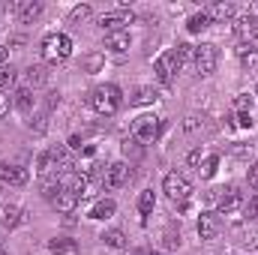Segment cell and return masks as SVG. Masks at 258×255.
I'll list each match as a JSON object with an SVG mask.
<instances>
[{"instance_id":"obj_15","label":"cell","mask_w":258,"mask_h":255,"mask_svg":"<svg viewBox=\"0 0 258 255\" xmlns=\"http://www.w3.org/2000/svg\"><path fill=\"white\" fill-rule=\"evenodd\" d=\"M21 222H24V210H21L18 204H6V207H3V216H0V225L12 231V228H18Z\"/></svg>"},{"instance_id":"obj_19","label":"cell","mask_w":258,"mask_h":255,"mask_svg":"<svg viewBox=\"0 0 258 255\" xmlns=\"http://www.w3.org/2000/svg\"><path fill=\"white\" fill-rule=\"evenodd\" d=\"M114 210H117V204H114L111 198H99V201L90 207V219H111Z\"/></svg>"},{"instance_id":"obj_46","label":"cell","mask_w":258,"mask_h":255,"mask_svg":"<svg viewBox=\"0 0 258 255\" xmlns=\"http://www.w3.org/2000/svg\"><path fill=\"white\" fill-rule=\"evenodd\" d=\"M147 255H162V252H147Z\"/></svg>"},{"instance_id":"obj_33","label":"cell","mask_w":258,"mask_h":255,"mask_svg":"<svg viewBox=\"0 0 258 255\" xmlns=\"http://www.w3.org/2000/svg\"><path fill=\"white\" fill-rule=\"evenodd\" d=\"M102 63H105V54H87V57H84V69H87V72H99Z\"/></svg>"},{"instance_id":"obj_32","label":"cell","mask_w":258,"mask_h":255,"mask_svg":"<svg viewBox=\"0 0 258 255\" xmlns=\"http://www.w3.org/2000/svg\"><path fill=\"white\" fill-rule=\"evenodd\" d=\"M234 108H237L240 114H249V108H252V96H249V93H237V96H234Z\"/></svg>"},{"instance_id":"obj_48","label":"cell","mask_w":258,"mask_h":255,"mask_svg":"<svg viewBox=\"0 0 258 255\" xmlns=\"http://www.w3.org/2000/svg\"><path fill=\"white\" fill-rule=\"evenodd\" d=\"M0 255H6V252H0Z\"/></svg>"},{"instance_id":"obj_7","label":"cell","mask_w":258,"mask_h":255,"mask_svg":"<svg viewBox=\"0 0 258 255\" xmlns=\"http://www.w3.org/2000/svg\"><path fill=\"white\" fill-rule=\"evenodd\" d=\"M156 78L162 81V84H168L171 78H174V72H180L183 66H180V60H177V51H162L159 57H156Z\"/></svg>"},{"instance_id":"obj_27","label":"cell","mask_w":258,"mask_h":255,"mask_svg":"<svg viewBox=\"0 0 258 255\" xmlns=\"http://www.w3.org/2000/svg\"><path fill=\"white\" fill-rule=\"evenodd\" d=\"M153 207H156V195H153V189H144L141 195H138V210H141L144 216H150Z\"/></svg>"},{"instance_id":"obj_12","label":"cell","mask_w":258,"mask_h":255,"mask_svg":"<svg viewBox=\"0 0 258 255\" xmlns=\"http://www.w3.org/2000/svg\"><path fill=\"white\" fill-rule=\"evenodd\" d=\"M30 180V174H27V168L24 165H0V183H6V186H24Z\"/></svg>"},{"instance_id":"obj_42","label":"cell","mask_w":258,"mask_h":255,"mask_svg":"<svg viewBox=\"0 0 258 255\" xmlns=\"http://www.w3.org/2000/svg\"><path fill=\"white\" fill-rule=\"evenodd\" d=\"M6 111H9V96H6V93H0V117H3Z\"/></svg>"},{"instance_id":"obj_8","label":"cell","mask_w":258,"mask_h":255,"mask_svg":"<svg viewBox=\"0 0 258 255\" xmlns=\"http://www.w3.org/2000/svg\"><path fill=\"white\" fill-rule=\"evenodd\" d=\"M129 180V165L126 162H111L102 174V186L105 189H120L123 183Z\"/></svg>"},{"instance_id":"obj_16","label":"cell","mask_w":258,"mask_h":255,"mask_svg":"<svg viewBox=\"0 0 258 255\" xmlns=\"http://www.w3.org/2000/svg\"><path fill=\"white\" fill-rule=\"evenodd\" d=\"M51 204H54L57 213H72V210L78 207V195H72L69 189H60L54 198H51Z\"/></svg>"},{"instance_id":"obj_30","label":"cell","mask_w":258,"mask_h":255,"mask_svg":"<svg viewBox=\"0 0 258 255\" xmlns=\"http://www.w3.org/2000/svg\"><path fill=\"white\" fill-rule=\"evenodd\" d=\"M210 24V18H207V12H198V15H192L189 21H186V27H189V33H201L204 27Z\"/></svg>"},{"instance_id":"obj_21","label":"cell","mask_w":258,"mask_h":255,"mask_svg":"<svg viewBox=\"0 0 258 255\" xmlns=\"http://www.w3.org/2000/svg\"><path fill=\"white\" fill-rule=\"evenodd\" d=\"M156 99H159V93H156L153 87H138V90L129 96V102H132V105H153Z\"/></svg>"},{"instance_id":"obj_18","label":"cell","mask_w":258,"mask_h":255,"mask_svg":"<svg viewBox=\"0 0 258 255\" xmlns=\"http://www.w3.org/2000/svg\"><path fill=\"white\" fill-rule=\"evenodd\" d=\"M36 171H39V177H57V162H54L51 150L39 153V159H36Z\"/></svg>"},{"instance_id":"obj_26","label":"cell","mask_w":258,"mask_h":255,"mask_svg":"<svg viewBox=\"0 0 258 255\" xmlns=\"http://www.w3.org/2000/svg\"><path fill=\"white\" fill-rule=\"evenodd\" d=\"M27 78H30L33 87H39V84L48 81V72H45V66L42 63H33V66H27Z\"/></svg>"},{"instance_id":"obj_36","label":"cell","mask_w":258,"mask_h":255,"mask_svg":"<svg viewBox=\"0 0 258 255\" xmlns=\"http://www.w3.org/2000/svg\"><path fill=\"white\" fill-rule=\"evenodd\" d=\"M243 216H249V219H258V195H252V198L246 201V207H243Z\"/></svg>"},{"instance_id":"obj_14","label":"cell","mask_w":258,"mask_h":255,"mask_svg":"<svg viewBox=\"0 0 258 255\" xmlns=\"http://www.w3.org/2000/svg\"><path fill=\"white\" fill-rule=\"evenodd\" d=\"M204 12H207L210 21H231L237 9H234V3H228V0H219V3H213V6H207Z\"/></svg>"},{"instance_id":"obj_47","label":"cell","mask_w":258,"mask_h":255,"mask_svg":"<svg viewBox=\"0 0 258 255\" xmlns=\"http://www.w3.org/2000/svg\"><path fill=\"white\" fill-rule=\"evenodd\" d=\"M0 252H3V243H0Z\"/></svg>"},{"instance_id":"obj_1","label":"cell","mask_w":258,"mask_h":255,"mask_svg":"<svg viewBox=\"0 0 258 255\" xmlns=\"http://www.w3.org/2000/svg\"><path fill=\"white\" fill-rule=\"evenodd\" d=\"M90 105H93V111H96V114L111 117V114H117V111H120L123 96H120V90H117L114 84H99V87H93V90H90Z\"/></svg>"},{"instance_id":"obj_34","label":"cell","mask_w":258,"mask_h":255,"mask_svg":"<svg viewBox=\"0 0 258 255\" xmlns=\"http://www.w3.org/2000/svg\"><path fill=\"white\" fill-rule=\"evenodd\" d=\"M240 63H243L246 72H255V69H258V51H255V48H249V51L240 57Z\"/></svg>"},{"instance_id":"obj_45","label":"cell","mask_w":258,"mask_h":255,"mask_svg":"<svg viewBox=\"0 0 258 255\" xmlns=\"http://www.w3.org/2000/svg\"><path fill=\"white\" fill-rule=\"evenodd\" d=\"M129 255H147V252H129Z\"/></svg>"},{"instance_id":"obj_23","label":"cell","mask_w":258,"mask_h":255,"mask_svg":"<svg viewBox=\"0 0 258 255\" xmlns=\"http://www.w3.org/2000/svg\"><path fill=\"white\" fill-rule=\"evenodd\" d=\"M15 108L24 111V114H30V108H33V90H30V87H21V90L15 93Z\"/></svg>"},{"instance_id":"obj_40","label":"cell","mask_w":258,"mask_h":255,"mask_svg":"<svg viewBox=\"0 0 258 255\" xmlns=\"http://www.w3.org/2000/svg\"><path fill=\"white\" fill-rule=\"evenodd\" d=\"M135 144H138V141H135V138H132V141H126V144H123V153H132V156H135V159H138V156H141V147H135Z\"/></svg>"},{"instance_id":"obj_2","label":"cell","mask_w":258,"mask_h":255,"mask_svg":"<svg viewBox=\"0 0 258 255\" xmlns=\"http://www.w3.org/2000/svg\"><path fill=\"white\" fill-rule=\"evenodd\" d=\"M72 54V39L66 33H48L42 39V60L45 63H63Z\"/></svg>"},{"instance_id":"obj_6","label":"cell","mask_w":258,"mask_h":255,"mask_svg":"<svg viewBox=\"0 0 258 255\" xmlns=\"http://www.w3.org/2000/svg\"><path fill=\"white\" fill-rule=\"evenodd\" d=\"M216 60H219V54H216V45L204 42V45H198V48H195L192 66H195V72H198V75H213Z\"/></svg>"},{"instance_id":"obj_22","label":"cell","mask_w":258,"mask_h":255,"mask_svg":"<svg viewBox=\"0 0 258 255\" xmlns=\"http://www.w3.org/2000/svg\"><path fill=\"white\" fill-rule=\"evenodd\" d=\"M63 189H69L72 195H78V198L87 195V177H84V174H69L66 183H63Z\"/></svg>"},{"instance_id":"obj_4","label":"cell","mask_w":258,"mask_h":255,"mask_svg":"<svg viewBox=\"0 0 258 255\" xmlns=\"http://www.w3.org/2000/svg\"><path fill=\"white\" fill-rule=\"evenodd\" d=\"M162 189H165V195H168L171 201H180V204H186V201H189V195H192V183L186 180V174H180V171H171V174H165V180H162Z\"/></svg>"},{"instance_id":"obj_10","label":"cell","mask_w":258,"mask_h":255,"mask_svg":"<svg viewBox=\"0 0 258 255\" xmlns=\"http://www.w3.org/2000/svg\"><path fill=\"white\" fill-rule=\"evenodd\" d=\"M219 231H222L219 213H210V210H207V213L198 216V237H201V240H216Z\"/></svg>"},{"instance_id":"obj_13","label":"cell","mask_w":258,"mask_h":255,"mask_svg":"<svg viewBox=\"0 0 258 255\" xmlns=\"http://www.w3.org/2000/svg\"><path fill=\"white\" fill-rule=\"evenodd\" d=\"M234 33H237V39L240 42H252V39H258V21L255 18H249V15H240L237 21H234Z\"/></svg>"},{"instance_id":"obj_25","label":"cell","mask_w":258,"mask_h":255,"mask_svg":"<svg viewBox=\"0 0 258 255\" xmlns=\"http://www.w3.org/2000/svg\"><path fill=\"white\" fill-rule=\"evenodd\" d=\"M51 156H54V162H57V171H66V168H72V156H69V150H66L63 144L51 147Z\"/></svg>"},{"instance_id":"obj_17","label":"cell","mask_w":258,"mask_h":255,"mask_svg":"<svg viewBox=\"0 0 258 255\" xmlns=\"http://www.w3.org/2000/svg\"><path fill=\"white\" fill-rule=\"evenodd\" d=\"M105 48H108V51H114V54H123V51H129V33H126V30L105 33Z\"/></svg>"},{"instance_id":"obj_28","label":"cell","mask_w":258,"mask_h":255,"mask_svg":"<svg viewBox=\"0 0 258 255\" xmlns=\"http://www.w3.org/2000/svg\"><path fill=\"white\" fill-rule=\"evenodd\" d=\"M204 129H207V120H204V117H198V114H189V117L183 120V132H189V135L204 132Z\"/></svg>"},{"instance_id":"obj_37","label":"cell","mask_w":258,"mask_h":255,"mask_svg":"<svg viewBox=\"0 0 258 255\" xmlns=\"http://www.w3.org/2000/svg\"><path fill=\"white\" fill-rule=\"evenodd\" d=\"M207 156H204V150H192L189 156H186V162H189V168H201V162H204Z\"/></svg>"},{"instance_id":"obj_9","label":"cell","mask_w":258,"mask_h":255,"mask_svg":"<svg viewBox=\"0 0 258 255\" xmlns=\"http://www.w3.org/2000/svg\"><path fill=\"white\" fill-rule=\"evenodd\" d=\"M126 24H132V12H129L126 6H120L117 12H108V15L99 18V27L108 30V33H117V30H123Z\"/></svg>"},{"instance_id":"obj_35","label":"cell","mask_w":258,"mask_h":255,"mask_svg":"<svg viewBox=\"0 0 258 255\" xmlns=\"http://www.w3.org/2000/svg\"><path fill=\"white\" fill-rule=\"evenodd\" d=\"M15 84V69L12 66H0V87H12Z\"/></svg>"},{"instance_id":"obj_3","label":"cell","mask_w":258,"mask_h":255,"mask_svg":"<svg viewBox=\"0 0 258 255\" xmlns=\"http://www.w3.org/2000/svg\"><path fill=\"white\" fill-rule=\"evenodd\" d=\"M219 216H231V219H240L243 216V207H246V198L240 195L237 186H228V189H219Z\"/></svg>"},{"instance_id":"obj_44","label":"cell","mask_w":258,"mask_h":255,"mask_svg":"<svg viewBox=\"0 0 258 255\" xmlns=\"http://www.w3.org/2000/svg\"><path fill=\"white\" fill-rule=\"evenodd\" d=\"M240 126H252V114H240Z\"/></svg>"},{"instance_id":"obj_39","label":"cell","mask_w":258,"mask_h":255,"mask_svg":"<svg viewBox=\"0 0 258 255\" xmlns=\"http://www.w3.org/2000/svg\"><path fill=\"white\" fill-rule=\"evenodd\" d=\"M165 246H168V249H177V246H180V234L165 231Z\"/></svg>"},{"instance_id":"obj_31","label":"cell","mask_w":258,"mask_h":255,"mask_svg":"<svg viewBox=\"0 0 258 255\" xmlns=\"http://www.w3.org/2000/svg\"><path fill=\"white\" fill-rule=\"evenodd\" d=\"M216 165H219V159H216V156H207V159L201 162V168H198V171H201V177H204V180H210V177L216 174Z\"/></svg>"},{"instance_id":"obj_24","label":"cell","mask_w":258,"mask_h":255,"mask_svg":"<svg viewBox=\"0 0 258 255\" xmlns=\"http://www.w3.org/2000/svg\"><path fill=\"white\" fill-rule=\"evenodd\" d=\"M102 240H105V246H108V249H123V246H126V234H123L120 228L105 231V234H102Z\"/></svg>"},{"instance_id":"obj_20","label":"cell","mask_w":258,"mask_h":255,"mask_svg":"<svg viewBox=\"0 0 258 255\" xmlns=\"http://www.w3.org/2000/svg\"><path fill=\"white\" fill-rule=\"evenodd\" d=\"M48 249L54 255H75L78 252V243L69 240V237H54V240H48Z\"/></svg>"},{"instance_id":"obj_29","label":"cell","mask_w":258,"mask_h":255,"mask_svg":"<svg viewBox=\"0 0 258 255\" xmlns=\"http://www.w3.org/2000/svg\"><path fill=\"white\" fill-rule=\"evenodd\" d=\"M90 15H93V9H90L87 3H81V6H75V9L69 12V21H72V24H81V21H87Z\"/></svg>"},{"instance_id":"obj_38","label":"cell","mask_w":258,"mask_h":255,"mask_svg":"<svg viewBox=\"0 0 258 255\" xmlns=\"http://www.w3.org/2000/svg\"><path fill=\"white\" fill-rule=\"evenodd\" d=\"M243 246H246L249 252H258V231H252V234L243 237Z\"/></svg>"},{"instance_id":"obj_11","label":"cell","mask_w":258,"mask_h":255,"mask_svg":"<svg viewBox=\"0 0 258 255\" xmlns=\"http://www.w3.org/2000/svg\"><path fill=\"white\" fill-rule=\"evenodd\" d=\"M9 9H12V12L18 15V21H24V24L36 21V18L42 15V3H39V0H15Z\"/></svg>"},{"instance_id":"obj_43","label":"cell","mask_w":258,"mask_h":255,"mask_svg":"<svg viewBox=\"0 0 258 255\" xmlns=\"http://www.w3.org/2000/svg\"><path fill=\"white\" fill-rule=\"evenodd\" d=\"M6 60H9V48H6V45H0V66L6 63Z\"/></svg>"},{"instance_id":"obj_41","label":"cell","mask_w":258,"mask_h":255,"mask_svg":"<svg viewBox=\"0 0 258 255\" xmlns=\"http://www.w3.org/2000/svg\"><path fill=\"white\" fill-rule=\"evenodd\" d=\"M249 186H252L255 195H258V162L255 165H249Z\"/></svg>"},{"instance_id":"obj_5","label":"cell","mask_w":258,"mask_h":255,"mask_svg":"<svg viewBox=\"0 0 258 255\" xmlns=\"http://www.w3.org/2000/svg\"><path fill=\"white\" fill-rule=\"evenodd\" d=\"M159 132H162V120H159V117L144 114V117H138V120H135V126H132V138H135V141H141V144H153V141L159 138Z\"/></svg>"}]
</instances>
